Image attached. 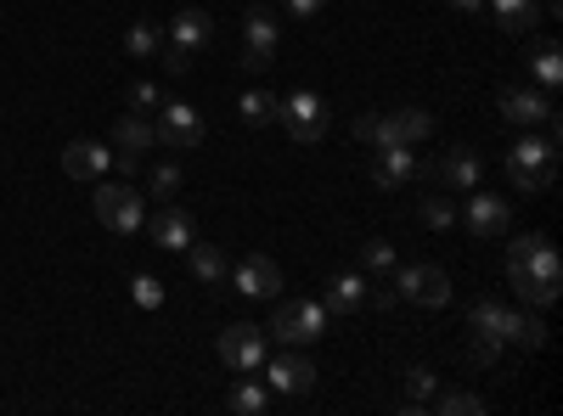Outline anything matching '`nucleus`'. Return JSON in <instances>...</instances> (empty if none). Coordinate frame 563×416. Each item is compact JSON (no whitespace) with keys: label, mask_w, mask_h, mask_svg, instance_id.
I'll use <instances>...</instances> for the list:
<instances>
[{"label":"nucleus","mask_w":563,"mask_h":416,"mask_svg":"<svg viewBox=\"0 0 563 416\" xmlns=\"http://www.w3.org/2000/svg\"><path fill=\"white\" fill-rule=\"evenodd\" d=\"M507 282L519 288V299L536 304V310L558 304V293H563V259H558V248L541 237V231H530V237H519L507 248Z\"/></svg>","instance_id":"f257e3e1"},{"label":"nucleus","mask_w":563,"mask_h":416,"mask_svg":"<svg viewBox=\"0 0 563 416\" xmlns=\"http://www.w3.org/2000/svg\"><path fill=\"white\" fill-rule=\"evenodd\" d=\"M507 180H512V192H547L558 180V142L525 135V142L507 153Z\"/></svg>","instance_id":"f03ea898"},{"label":"nucleus","mask_w":563,"mask_h":416,"mask_svg":"<svg viewBox=\"0 0 563 416\" xmlns=\"http://www.w3.org/2000/svg\"><path fill=\"white\" fill-rule=\"evenodd\" d=\"M271 333L282 338V344H316V338H327V310L316 304V299H282L276 304V315H271Z\"/></svg>","instance_id":"7ed1b4c3"},{"label":"nucleus","mask_w":563,"mask_h":416,"mask_svg":"<svg viewBox=\"0 0 563 416\" xmlns=\"http://www.w3.org/2000/svg\"><path fill=\"white\" fill-rule=\"evenodd\" d=\"M90 203H97V220L113 231V237H130V231H141V220H147V198H141L135 187H113V180H102Z\"/></svg>","instance_id":"20e7f679"},{"label":"nucleus","mask_w":563,"mask_h":416,"mask_svg":"<svg viewBox=\"0 0 563 416\" xmlns=\"http://www.w3.org/2000/svg\"><path fill=\"white\" fill-rule=\"evenodd\" d=\"M467 198V214H462V225H467V237H479V243H496V237H507L512 231V203L507 198H490V192H462Z\"/></svg>","instance_id":"39448f33"},{"label":"nucleus","mask_w":563,"mask_h":416,"mask_svg":"<svg viewBox=\"0 0 563 416\" xmlns=\"http://www.w3.org/2000/svg\"><path fill=\"white\" fill-rule=\"evenodd\" d=\"M265 333L254 327V321H231V327L220 333V366L225 372H260V360H265Z\"/></svg>","instance_id":"423d86ee"},{"label":"nucleus","mask_w":563,"mask_h":416,"mask_svg":"<svg viewBox=\"0 0 563 416\" xmlns=\"http://www.w3.org/2000/svg\"><path fill=\"white\" fill-rule=\"evenodd\" d=\"M276 124L288 130L299 147H316L321 135H327V102H321V97H310V90H299V97H288V102H282Z\"/></svg>","instance_id":"0eeeda50"},{"label":"nucleus","mask_w":563,"mask_h":416,"mask_svg":"<svg viewBox=\"0 0 563 416\" xmlns=\"http://www.w3.org/2000/svg\"><path fill=\"white\" fill-rule=\"evenodd\" d=\"M153 130H158V147H175V153H198L203 147V119H198L192 102H164Z\"/></svg>","instance_id":"6e6552de"},{"label":"nucleus","mask_w":563,"mask_h":416,"mask_svg":"<svg viewBox=\"0 0 563 416\" xmlns=\"http://www.w3.org/2000/svg\"><path fill=\"white\" fill-rule=\"evenodd\" d=\"M429 135H434V113H429V108L378 113V147H422Z\"/></svg>","instance_id":"1a4fd4ad"},{"label":"nucleus","mask_w":563,"mask_h":416,"mask_svg":"<svg viewBox=\"0 0 563 416\" xmlns=\"http://www.w3.org/2000/svg\"><path fill=\"white\" fill-rule=\"evenodd\" d=\"M417 175H434V164L417 158L411 147H372V180L378 187H406Z\"/></svg>","instance_id":"9d476101"},{"label":"nucleus","mask_w":563,"mask_h":416,"mask_svg":"<svg viewBox=\"0 0 563 416\" xmlns=\"http://www.w3.org/2000/svg\"><path fill=\"white\" fill-rule=\"evenodd\" d=\"M400 299H411L422 310H440L451 299V276L440 265H406L400 270Z\"/></svg>","instance_id":"9b49d317"},{"label":"nucleus","mask_w":563,"mask_h":416,"mask_svg":"<svg viewBox=\"0 0 563 416\" xmlns=\"http://www.w3.org/2000/svg\"><path fill=\"white\" fill-rule=\"evenodd\" d=\"M260 366H265L271 389H276V394H288V400H294V394H310V383H316V366H310L294 344H288V355H265Z\"/></svg>","instance_id":"f8f14e48"},{"label":"nucleus","mask_w":563,"mask_h":416,"mask_svg":"<svg viewBox=\"0 0 563 416\" xmlns=\"http://www.w3.org/2000/svg\"><path fill=\"white\" fill-rule=\"evenodd\" d=\"M231 288H238L243 299H276L282 293V270H276V259L249 254L238 270H231Z\"/></svg>","instance_id":"ddd939ff"},{"label":"nucleus","mask_w":563,"mask_h":416,"mask_svg":"<svg viewBox=\"0 0 563 416\" xmlns=\"http://www.w3.org/2000/svg\"><path fill=\"white\" fill-rule=\"evenodd\" d=\"M276 57V12H265V7H254L249 12V29H243V68H265Z\"/></svg>","instance_id":"4468645a"},{"label":"nucleus","mask_w":563,"mask_h":416,"mask_svg":"<svg viewBox=\"0 0 563 416\" xmlns=\"http://www.w3.org/2000/svg\"><path fill=\"white\" fill-rule=\"evenodd\" d=\"M141 225L153 231V243H158V248H192V237H198V220L186 214V209H175V203H164L158 214H147Z\"/></svg>","instance_id":"2eb2a0df"},{"label":"nucleus","mask_w":563,"mask_h":416,"mask_svg":"<svg viewBox=\"0 0 563 416\" xmlns=\"http://www.w3.org/2000/svg\"><path fill=\"white\" fill-rule=\"evenodd\" d=\"M434 180H440L445 192H474V187H479V153H474V147H451V153H440Z\"/></svg>","instance_id":"dca6fc26"},{"label":"nucleus","mask_w":563,"mask_h":416,"mask_svg":"<svg viewBox=\"0 0 563 416\" xmlns=\"http://www.w3.org/2000/svg\"><path fill=\"white\" fill-rule=\"evenodd\" d=\"M547 113H552V102L541 97V90H530V85H519V90H501V119H507V124L536 130V124H547Z\"/></svg>","instance_id":"f3484780"},{"label":"nucleus","mask_w":563,"mask_h":416,"mask_svg":"<svg viewBox=\"0 0 563 416\" xmlns=\"http://www.w3.org/2000/svg\"><path fill=\"white\" fill-rule=\"evenodd\" d=\"M113 169V153L102 147V142H74L68 153H63V175L68 180H102Z\"/></svg>","instance_id":"a211bd4d"},{"label":"nucleus","mask_w":563,"mask_h":416,"mask_svg":"<svg viewBox=\"0 0 563 416\" xmlns=\"http://www.w3.org/2000/svg\"><path fill=\"white\" fill-rule=\"evenodd\" d=\"M474 333H490V338L512 344V338H519V310H507L496 299H479L474 304Z\"/></svg>","instance_id":"6ab92c4d"},{"label":"nucleus","mask_w":563,"mask_h":416,"mask_svg":"<svg viewBox=\"0 0 563 416\" xmlns=\"http://www.w3.org/2000/svg\"><path fill=\"white\" fill-rule=\"evenodd\" d=\"M209 34H214V23H209V12H198V7H186L180 18H169V40L186 45V52H203Z\"/></svg>","instance_id":"aec40b11"},{"label":"nucleus","mask_w":563,"mask_h":416,"mask_svg":"<svg viewBox=\"0 0 563 416\" xmlns=\"http://www.w3.org/2000/svg\"><path fill=\"white\" fill-rule=\"evenodd\" d=\"M485 7H490V18H496L507 34H530V29L541 23V7H536V0H485Z\"/></svg>","instance_id":"412c9836"},{"label":"nucleus","mask_w":563,"mask_h":416,"mask_svg":"<svg viewBox=\"0 0 563 416\" xmlns=\"http://www.w3.org/2000/svg\"><path fill=\"white\" fill-rule=\"evenodd\" d=\"M113 147H119V153H153V147H158V130L141 119V113H124V119L113 124Z\"/></svg>","instance_id":"4be33fe9"},{"label":"nucleus","mask_w":563,"mask_h":416,"mask_svg":"<svg viewBox=\"0 0 563 416\" xmlns=\"http://www.w3.org/2000/svg\"><path fill=\"white\" fill-rule=\"evenodd\" d=\"M355 304H366V282H361V276H333V282H327V304L321 310H333V315H350Z\"/></svg>","instance_id":"5701e85b"},{"label":"nucleus","mask_w":563,"mask_h":416,"mask_svg":"<svg viewBox=\"0 0 563 416\" xmlns=\"http://www.w3.org/2000/svg\"><path fill=\"white\" fill-rule=\"evenodd\" d=\"M434 389H440V378L429 372V366H411V372H406V400H400V411H406V416H417V411H429Z\"/></svg>","instance_id":"b1692460"},{"label":"nucleus","mask_w":563,"mask_h":416,"mask_svg":"<svg viewBox=\"0 0 563 416\" xmlns=\"http://www.w3.org/2000/svg\"><path fill=\"white\" fill-rule=\"evenodd\" d=\"M124 52H130L135 63H158V52H164V29L141 18V23H135V29L124 34Z\"/></svg>","instance_id":"393cba45"},{"label":"nucleus","mask_w":563,"mask_h":416,"mask_svg":"<svg viewBox=\"0 0 563 416\" xmlns=\"http://www.w3.org/2000/svg\"><path fill=\"white\" fill-rule=\"evenodd\" d=\"M186 254H192V276H198V282H225V254H220V243H198V237H192V248H186Z\"/></svg>","instance_id":"a878e982"},{"label":"nucleus","mask_w":563,"mask_h":416,"mask_svg":"<svg viewBox=\"0 0 563 416\" xmlns=\"http://www.w3.org/2000/svg\"><path fill=\"white\" fill-rule=\"evenodd\" d=\"M265 405H271V394H265L260 383H238V389L225 394V411H231V416H260Z\"/></svg>","instance_id":"bb28decb"},{"label":"nucleus","mask_w":563,"mask_h":416,"mask_svg":"<svg viewBox=\"0 0 563 416\" xmlns=\"http://www.w3.org/2000/svg\"><path fill=\"white\" fill-rule=\"evenodd\" d=\"M238 108H243V124H276L282 97H271V90H249V97H243Z\"/></svg>","instance_id":"cd10ccee"},{"label":"nucleus","mask_w":563,"mask_h":416,"mask_svg":"<svg viewBox=\"0 0 563 416\" xmlns=\"http://www.w3.org/2000/svg\"><path fill=\"white\" fill-rule=\"evenodd\" d=\"M429 411H440V416H479L485 400H479V394H462V389H445V394L429 400Z\"/></svg>","instance_id":"c85d7f7f"},{"label":"nucleus","mask_w":563,"mask_h":416,"mask_svg":"<svg viewBox=\"0 0 563 416\" xmlns=\"http://www.w3.org/2000/svg\"><path fill=\"white\" fill-rule=\"evenodd\" d=\"M530 68H536L541 85H558V79H563V52H558L552 40H541V45H536V57H530Z\"/></svg>","instance_id":"c756f323"},{"label":"nucleus","mask_w":563,"mask_h":416,"mask_svg":"<svg viewBox=\"0 0 563 416\" xmlns=\"http://www.w3.org/2000/svg\"><path fill=\"white\" fill-rule=\"evenodd\" d=\"M422 225H434V231H451L456 225V209H451V198H422Z\"/></svg>","instance_id":"7c9ffc66"},{"label":"nucleus","mask_w":563,"mask_h":416,"mask_svg":"<svg viewBox=\"0 0 563 416\" xmlns=\"http://www.w3.org/2000/svg\"><path fill=\"white\" fill-rule=\"evenodd\" d=\"M158 63H164L169 74H192V63H198V52H186V45H175V40L164 34V52H158Z\"/></svg>","instance_id":"2f4dec72"},{"label":"nucleus","mask_w":563,"mask_h":416,"mask_svg":"<svg viewBox=\"0 0 563 416\" xmlns=\"http://www.w3.org/2000/svg\"><path fill=\"white\" fill-rule=\"evenodd\" d=\"M547 321L541 315H519V338H512V344H525V349H547Z\"/></svg>","instance_id":"473e14b6"},{"label":"nucleus","mask_w":563,"mask_h":416,"mask_svg":"<svg viewBox=\"0 0 563 416\" xmlns=\"http://www.w3.org/2000/svg\"><path fill=\"white\" fill-rule=\"evenodd\" d=\"M169 192H180V169H175V164H158V169H153V198L169 203Z\"/></svg>","instance_id":"72a5a7b5"},{"label":"nucleus","mask_w":563,"mask_h":416,"mask_svg":"<svg viewBox=\"0 0 563 416\" xmlns=\"http://www.w3.org/2000/svg\"><path fill=\"white\" fill-rule=\"evenodd\" d=\"M135 304H141V310H158V304H164V288L153 282V276H135Z\"/></svg>","instance_id":"f704fd0d"},{"label":"nucleus","mask_w":563,"mask_h":416,"mask_svg":"<svg viewBox=\"0 0 563 416\" xmlns=\"http://www.w3.org/2000/svg\"><path fill=\"white\" fill-rule=\"evenodd\" d=\"M158 102H164V97H158V85H147V79L130 90V113H147V108H158Z\"/></svg>","instance_id":"c9c22d12"},{"label":"nucleus","mask_w":563,"mask_h":416,"mask_svg":"<svg viewBox=\"0 0 563 416\" xmlns=\"http://www.w3.org/2000/svg\"><path fill=\"white\" fill-rule=\"evenodd\" d=\"M350 135H355L361 147H378V113H361V119L350 124Z\"/></svg>","instance_id":"e433bc0d"},{"label":"nucleus","mask_w":563,"mask_h":416,"mask_svg":"<svg viewBox=\"0 0 563 416\" xmlns=\"http://www.w3.org/2000/svg\"><path fill=\"white\" fill-rule=\"evenodd\" d=\"M467 355H474L479 366H490V360L501 355V338H490V333H474V349H467Z\"/></svg>","instance_id":"4c0bfd02"},{"label":"nucleus","mask_w":563,"mask_h":416,"mask_svg":"<svg viewBox=\"0 0 563 416\" xmlns=\"http://www.w3.org/2000/svg\"><path fill=\"white\" fill-rule=\"evenodd\" d=\"M366 265L372 270H395V243H366Z\"/></svg>","instance_id":"58836bf2"},{"label":"nucleus","mask_w":563,"mask_h":416,"mask_svg":"<svg viewBox=\"0 0 563 416\" xmlns=\"http://www.w3.org/2000/svg\"><path fill=\"white\" fill-rule=\"evenodd\" d=\"M395 299H400V288H395V282H389V288H372V293H366V304H378V310H389Z\"/></svg>","instance_id":"ea45409f"},{"label":"nucleus","mask_w":563,"mask_h":416,"mask_svg":"<svg viewBox=\"0 0 563 416\" xmlns=\"http://www.w3.org/2000/svg\"><path fill=\"white\" fill-rule=\"evenodd\" d=\"M321 7H327V0H288L294 18H321Z\"/></svg>","instance_id":"a19ab883"},{"label":"nucleus","mask_w":563,"mask_h":416,"mask_svg":"<svg viewBox=\"0 0 563 416\" xmlns=\"http://www.w3.org/2000/svg\"><path fill=\"white\" fill-rule=\"evenodd\" d=\"M113 164H119L124 175H135V169H141V153H113Z\"/></svg>","instance_id":"79ce46f5"},{"label":"nucleus","mask_w":563,"mask_h":416,"mask_svg":"<svg viewBox=\"0 0 563 416\" xmlns=\"http://www.w3.org/2000/svg\"><path fill=\"white\" fill-rule=\"evenodd\" d=\"M456 12H485V0H451Z\"/></svg>","instance_id":"37998d69"},{"label":"nucleus","mask_w":563,"mask_h":416,"mask_svg":"<svg viewBox=\"0 0 563 416\" xmlns=\"http://www.w3.org/2000/svg\"><path fill=\"white\" fill-rule=\"evenodd\" d=\"M563 12V0H547V18H558Z\"/></svg>","instance_id":"c03bdc74"}]
</instances>
